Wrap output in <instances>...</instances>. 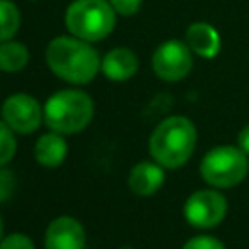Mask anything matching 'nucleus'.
Listing matches in <instances>:
<instances>
[{"instance_id": "7ed1b4c3", "label": "nucleus", "mask_w": 249, "mask_h": 249, "mask_svg": "<svg viewBox=\"0 0 249 249\" xmlns=\"http://www.w3.org/2000/svg\"><path fill=\"white\" fill-rule=\"evenodd\" d=\"M43 113L51 130L74 134L89 124L93 117V101L80 89H62L47 99Z\"/></svg>"}, {"instance_id": "9d476101", "label": "nucleus", "mask_w": 249, "mask_h": 249, "mask_svg": "<svg viewBox=\"0 0 249 249\" xmlns=\"http://www.w3.org/2000/svg\"><path fill=\"white\" fill-rule=\"evenodd\" d=\"M185 39L189 49L202 58H214L220 51V35L210 23L204 21L191 23L185 33Z\"/></svg>"}, {"instance_id": "9b49d317", "label": "nucleus", "mask_w": 249, "mask_h": 249, "mask_svg": "<svg viewBox=\"0 0 249 249\" xmlns=\"http://www.w3.org/2000/svg\"><path fill=\"white\" fill-rule=\"evenodd\" d=\"M163 169L161 165L156 161V163H150V161H140L136 163L132 169H130V175H128V187L132 193L136 195H142V196H148L152 193H156L161 183H163Z\"/></svg>"}, {"instance_id": "1a4fd4ad", "label": "nucleus", "mask_w": 249, "mask_h": 249, "mask_svg": "<svg viewBox=\"0 0 249 249\" xmlns=\"http://www.w3.org/2000/svg\"><path fill=\"white\" fill-rule=\"evenodd\" d=\"M84 245H86V233L76 218L58 216L49 224L45 233L47 249H84Z\"/></svg>"}, {"instance_id": "dca6fc26", "label": "nucleus", "mask_w": 249, "mask_h": 249, "mask_svg": "<svg viewBox=\"0 0 249 249\" xmlns=\"http://www.w3.org/2000/svg\"><path fill=\"white\" fill-rule=\"evenodd\" d=\"M12 132L14 130L2 119L0 121V165L8 163L16 154V138Z\"/></svg>"}, {"instance_id": "f03ea898", "label": "nucleus", "mask_w": 249, "mask_h": 249, "mask_svg": "<svg viewBox=\"0 0 249 249\" xmlns=\"http://www.w3.org/2000/svg\"><path fill=\"white\" fill-rule=\"evenodd\" d=\"M196 130L185 117H169L161 121L150 136V154L161 167H179L195 152Z\"/></svg>"}, {"instance_id": "f3484780", "label": "nucleus", "mask_w": 249, "mask_h": 249, "mask_svg": "<svg viewBox=\"0 0 249 249\" xmlns=\"http://www.w3.org/2000/svg\"><path fill=\"white\" fill-rule=\"evenodd\" d=\"M183 249H226V247L222 245V241H218L210 235H196V237L189 239L183 245Z\"/></svg>"}, {"instance_id": "423d86ee", "label": "nucleus", "mask_w": 249, "mask_h": 249, "mask_svg": "<svg viewBox=\"0 0 249 249\" xmlns=\"http://www.w3.org/2000/svg\"><path fill=\"white\" fill-rule=\"evenodd\" d=\"M191 53L193 51L189 49L187 43H181L175 39L165 41L156 49V53L152 56V68L165 82L183 80L193 68Z\"/></svg>"}, {"instance_id": "39448f33", "label": "nucleus", "mask_w": 249, "mask_h": 249, "mask_svg": "<svg viewBox=\"0 0 249 249\" xmlns=\"http://www.w3.org/2000/svg\"><path fill=\"white\" fill-rule=\"evenodd\" d=\"M247 169L249 161L245 152L233 146H218L210 150L200 163V173L204 181L220 189L237 185L247 175Z\"/></svg>"}, {"instance_id": "4be33fe9", "label": "nucleus", "mask_w": 249, "mask_h": 249, "mask_svg": "<svg viewBox=\"0 0 249 249\" xmlns=\"http://www.w3.org/2000/svg\"><path fill=\"white\" fill-rule=\"evenodd\" d=\"M0 235H2V220H0Z\"/></svg>"}, {"instance_id": "f257e3e1", "label": "nucleus", "mask_w": 249, "mask_h": 249, "mask_svg": "<svg viewBox=\"0 0 249 249\" xmlns=\"http://www.w3.org/2000/svg\"><path fill=\"white\" fill-rule=\"evenodd\" d=\"M80 37H54L45 53L49 68L62 80L86 84L93 80L101 62L93 47Z\"/></svg>"}, {"instance_id": "6ab92c4d", "label": "nucleus", "mask_w": 249, "mask_h": 249, "mask_svg": "<svg viewBox=\"0 0 249 249\" xmlns=\"http://www.w3.org/2000/svg\"><path fill=\"white\" fill-rule=\"evenodd\" d=\"M109 2L115 8V12L121 14V16H132V14H136L138 8H140V4H142V0H109Z\"/></svg>"}, {"instance_id": "0eeeda50", "label": "nucleus", "mask_w": 249, "mask_h": 249, "mask_svg": "<svg viewBox=\"0 0 249 249\" xmlns=\"http://www.w3.org/2000/svg\"><path fill=\"white\" fill-rule=\"evenodd\" d=\"M185 218L195 228H212L220 224L228 212L226 198L210 189L193 193L185 202Z\"/></svg>"}, {"instance_id": "6e6552de", "label": "nucleus", "mask_w": 249, "mask_h": 249, "mask_svg": "<svg viewBox=\"0 0 249 249\" xmlns=\"http://www.w3.org/2000/svg\"><path fill=\"white\" fill-rule=\"evenodd\" d=\"M2 119L4 123L19 134H29L39 128L45 113L37 99L27 93H14L2 105Z\"/></svg>"}, {"instance_id": "aec40b11", "label": "nucleus", "mask_w": 249, "mask_h": 249, "mask_svg": "<svg viewBox=\"0 0 249 249\" xmlns=\"http://www.w3.org/2000/svg\"><path fill=\"white\" fill-rule=\"evenodd\" d=\"M14 191V175L8 169H0V202L6 200Z\"/></svg>"}, {"instance_id": "2eb2a0df", "label": "nucleus", "mask_w": 249, "mask_h": 249, "mask_svg": "<svg viewBox=\"0 0 249 249\" xmlns=\"http://www.w3.org/2000/svg\"><path fill=\"white\" fill-rule=\"evenodd\" d=\"M19 27V12L14 2L0 0V43L16 35Z\"/></svg>"}, {"instance_id": "f8f14e48", "label": "nucleus", "mask_w": 249, "mask_h": 249, "mask_svg": "<svg viewBox=\"0 0 249 249\" xmlns=\"http://www.w3.org/2000/svg\"><path fill=\"white\" fill-rule=\"evenodd\" d=\"M138 68V58L136 54L130 51V49H124V47H119V49H113L105 54V58L101 60V70L103 74L109 78V80H115V82H123V80H128L130 76H134Z\"/></svg>"}, {"instance_id": "a211bd4d", "label": "nucleus", "mask_w": 249, "mask_h": 249, "mask_svg": "<svg viewBox=\"0 0 249 249\" xmlns=\"http://www.w3.org/2000/svg\"><path fill=\"white\" fill-rule=\"evenodd\" d=\"M0 249H35L31 239L23 233H12L0 241Z\"/></svg>"}, {"instance_id": "4468645a", "label": "nucleus", "mask_w": 249, "mask_h": 249, "mask_svg": "<svg viewBox=\"0 0 249 249\" xmlns=\"http://www.w3.org/2000/svg\"><path fill=\"white\" fill-rule=\"evenodd\" d=\"M27 58H29V53L25 45L10 39L0 43V70L18 72L27 64Z\"/></svg>"}, {"instance_id": "5701e85b", "label": "nucleus", "mask_w": 249, "mask_h": 249, "mask_svg": "<svg viewBox=\"0 0 249 249\" xmlns=\"http://www.w3.org/2000/svg\"><path fill=\"white\" fill-rule=\"evenodd\" d=\"M121 249H130V247H121Z\"/></svg>"}, {"instance_id": "412c9836", "label": "nucleus", "mask_w": 249, "mask_h": 249, "mask_svg": "<svg viewBox=\"0 0 249 249\" xmlns=\"http://www.w3.org/2000/svg\"><path fill=\"white\" fill-rule=\"evenodd\" d=\"M239 148H241L245 154H249V124L239 132Z\"/></svg>"}, {"instance_id": "ddd939ff", "label": "nucleus", "mask_w": 249, "mask_h": 249, "mask_svg": "<svg viewBox=\"0 0 249 249\" xmlns=\"http://www.w3.org/2000/svg\"><path fill=\"white\" fill-rule=\"evenodd\" d=\"M66 152H68L66 140L62 138L60 132H54V130L49 134H43L35 144V160L45 167L60 165L66 158Z\"/></svg>"}, {"instance_id": "20e7f679", "label": "nucleus", "mask_w": 249, "mask_h": 249, "mask_svg": "<svg viewBox=\"0 0 249 249\" xmlns=\"http://www.w3.org/2000/svg\"><path fill=\"white\" fill-rule=\"evenodd\" d=\"M66 27L84 41H101L115 27V8L105 0H76L66 10Z\"/></svg>"}]
</instances>
